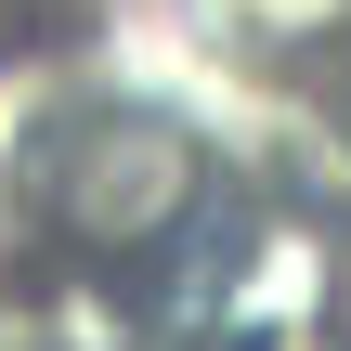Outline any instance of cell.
I'll return each mask as SVG.
<instances>
[{
	"label": "cell",
	"mask_w": 351,
	"mask_h": 351,
	"mask_svg": "<svg viewBox=\"0 0 351 351\" xmlns=\"http://www.w3.org/2000/svg\"><path fill=\"white\" fill-rule=\"evenodd\" d=\"M91 234H130V221H156V208H182V143L169 130H104L91 156H78V195H65Z\"/></svg>",
	"instance_id": "cell-1"
}]
</instances>
